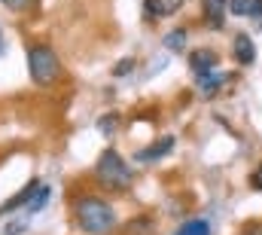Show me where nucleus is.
<instances>
[{"label":"nucleus","mask_w":262,"mask_h":235,"mask_svg":"<svg viewBox=\"0 0 262 235\" xmlns=\"http://www.w3.org/2000/svg\"><path fill=\"white\" fill-rule=\"evenodd\" d=\"M256 22H259V25H256V28H259V31H262V15H259V18H256Z\"/></svg>","instance_id":"4be33fe9"},{"label":"nucleus","mask_w":262,"mask_h":235,"mask_svg":"<svg viewBox=\"0 0 262 235\" xmlns=\"http://www.w3.org/2000/svg\"><path fill=\"white\" fill-rule=\"evenodd\" d=\"M229 12L238 18H259L262 0H229Z\"/></svg>","instance_id":"9d476101"},{"label":"nucleus","mask_w":262,"mask_h":235,"mask_svg":"<svg viewBox=\"0 0 262 235\" xmlns=\"http://www.w3.org/2000/svg\"><path fill=\"white\" fill-rule=\"evenodd\" d=\"M174 138L171 134H165V138H159V141H152L146 150H137V162H159V159H165L171 150H174Z\"/></svg>","instance_id":"39448f33"},{"label":"nucleus","mask_w":262,"mask_h":235,"mask_svg":"<svg viewBox=\"0 0 262 235\" xmlns=\"http://www.w3.org/2000/svg\"><path fill=\"white\" fill-rule=\"evenodd\" d=\"M232 55L238 64H253L256 61V43H253V37H247V34H235V40H232Z\"/></svg>","instance_id":"423d86ee"},{"label":"nucleus","mask_w":262,"mask_h":235,"mask_svg":"<svg viewBox=\"0 0 262 235\" xmlns=\"http://www.w3.org/2000/svg\"><path fill=\"white\" fill-rule=\"evenodd\" d=\"M131 67H134V61L125 58V61H119V64L113 67V73H116V76H125V73H131Z\"/></svg>","instance_id":"a211bd4d"},{"label":"nucleus","mask_w":262,"mask_h":235,"mask_svg":"<svg viewBox=\"0 0 262 235\" xmlns=\"http://www.w3.org/2000/svg\"><path fill=\"white\" fill-rule=\"evenodd\" d=\"M73 220L85 235H110L116 229V211L101 195H79L73 205Z\"/></svg>","instance_id":"f257e3e1"},{"label":"nucleus","mask_w":262,"mask_h":235,"mask_svg":"<svg viewBox=\"0 0 262 235\" xmlns=\"http://www.w3.org/2000/svg\"><path fill=\"white\" fill-rule=\"evenodd\" d=\"M49 195H52V186H37V192H34V199L28 202V214H37L46 202H49Z\"/></svg>","instance_id":"2eb2a0df"},{"label":"nucleus","mask_w":262,"mask_h":235,"mask_svg":"<svg viewBox=\"0 0 262 235\" xmlns=\"http://www.w3.org/2000/svg\"><path fill=\"white\" fill-rule=\"evenodd\" d=\"M250 186H253L256 192H262V165L256 168V171H250Z\"/></svg>","instance_id":"aec40b11"},{"label":"nucleus","mask_w":262,"mask_h":235,"mask_svg":"<svg viewBox=\"0 0 262 235\" xmlns=\"http://www.w3.org/2000/svg\"><path fill=\"white\" fill-rule=\"evenodd\" d=\"M25 229H28V220H18V223H9L3 232L6 235H18V232H25Z\"/></svg>","instance_id":"6ab92c4d"},{"label":"nucleus","mask_w":262,"mask_h":235,"mask_svg":"<svg viewBox=\"0 0 262 235\" xmlns=\"http://www.w3.org/2000/svg\"><path fill=\"white\" fill-rule=\"evenodd\" d=\"M6 9H12V12H21V9H28L31 6V0H0Z\"/></svg>","instance_id":"f3484780"},{"label":"nucleus","mask_w":262,"mask_h":235,"mask_svg":"<svg viewBox=\"0 0 262 235\" xmlns=\"http://www.w3.org/2000/svg\"><path fill=\"white\" fill-rule=\"evenodd\" d=\"M223 83H226V73H220L216 67H213V70H204V73L195 76V86H198V92H201L204 98H213L216 89H220Z\"/></svg>","instance_id":"6e6552de"},{"label":"nucleus","mask_w":262,"mask_h":235,"mask_svg":"<svg viewBox=\"0 0 262 235\" xmlns=\"http://www.w3.org/2000/svg\"><path fill=\"white\" fill-rule=\"evenodd\" d=\"M152 232H156L152 217H134V220H128V226H125V235H152Z\"/></svg>","instance_id":"ddd939ff"},{"label":"nucleus","mask_w":262,"mask_h":235,"mask_svg":"<svg viewBox=\"0 0 262 235\" xmlns=\"http://www.w3.org/2000/svg\"><path fill=\"white\" fill-rule=\"evenodd\" d=\"M162 46H165L168 52H180V49H186V31H183V28L171 31V34L162 40Z\"/></svg>","instance_id":"4468645a"},{"label":"nucleus","mask_w":262,"mask_h":235,"mask_svg":"<svg viewBox=\"0 0 262 235\" xmlns=\"http://www.w3.org/2000/svg\"><path fill=\"white\" fill-rule=\"evenodd\" d=\"M226 12H229V0H201V18L210 31H220L226 25Z\"/></svg>","instance_id":"20e7f679"},{"label":"nucleus","mask_w":262,"mask_h":235,"mask_svg":"<svg viewBox=\"0 0 262 235\" xmlns=\"http://www.w3.org/2000/svg\"><path fill=\"white\" fill-rule=\"evenodd\" d=\"M183 6V0H143V15L146 18H168Z\"/></svg>","instance_id":"0eeeda50"},{"label":"nucleus","mask_w":262,"mask_h":235,"mask_svg":"<svg viewBox=\"0 0 262 235\" xmlns=\"http://www.w3.org/2000/svg\"><path fill=\"white\" fill-rule=\"evenodd\" d=\"M95 177H98V180H101V186H107V189H128L131 180H134L131 168L125 165V159H122L113 147H107V150L98 156Z\"/></svg>","instance_id":"7ed1b4c3"},{"label":"nucleus","mask_w":262,"mask_h":235,"mask_svg":"<svg viewBox=\"0 0 262 235\" xmlns=\"http://www.w3.org/2000/svg\"><path fill=\"white\" fill-rule=\"evenodd\" d=\"M28 70H31V80L37 86H52L61 80V61L55 55V49L46 43L28 46Z\"/></svg>","instance_id":"f03ea898"},{"label":"nucleus","mask_w":262,"mask_h":235,"mask_svg":"<svg viewBox=\"0 0 262 235\" xmlns=\"http://www.w3.org/2000/svg\"><path fill=\"white\" fill-rule=\"evenodd\" d=\"M174 235H210V220L207 217H192L186 223H180Z\"/></svg>","instance_id":"9b49d317"},{"label":"nucleus","mask_w":262,"mask_h":235,"mask_svg":"<svg viewBox=\"0 0 262 235\" xmlns=\"http://www.w3.org/2000/svg\"><path fill=\"white\" fill-rule=\"evenodd\" d=\"M216 61H220V55H216L213 49H195V52H189V67H192L195 76L204 73V70H213Z\"/></svg>","instance_id":"1a4fd4ad"},{"label":"nucleus","mask_w":262,"mask_h":235,"mask_svg":"<svg viewBox=\"0 0 262 235\" xmlns=\"http://www.w3.org/2000/svg\"><path fill=\"white\" fill-rule=\"evenodd\" d=\"M37 186H40V183H37V180H31V183H28L25 189H18V195H15V199H9V202H6V205L0 208V214H3V211H15V208H21V205H28V202L34 199Z\"/></svg>","instance_id":"f8f14e48"},{"label":"nucleus","mask_w":262,"mask_h":235,"mask_svg":"<svg viewBox=\"0 0 262 235\" xmlns=\"http://www.w3.org/2000/svg\"><path fill=\"white\" fill-rule=\"evenodd\" d=\"M241 235H262V223H247Z\"/></svg>","instance_id":"412c9836"},{"label":"nucleus","mask_w":262,"mask_h":235,"mask_svg":"<svg viewBox=\"0 0 262 235\" xmlns=\"http://www.w3.org/2000/svg\"><path fill=\"white\" fill-rule=\"evenodd\" d=\"M116 122H119V116H116V113H107V116L101 119V131H104V134H113Z\"/></svg>","instance_id":"dca6fc26"},{"label":"nucleus","mask_w":262,"mask_h":235,"mask_svg":"<svg viewBox=\"0 0 262 235\" xmlns=\"http://www.w3.org/2000/svg\"><path fill=\"white\" fill-rule=\"evenodd\" d=\"M0 52H3V34H0Z\"/></svg>","instance_id":"5701e85b"}]
</instances>
